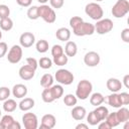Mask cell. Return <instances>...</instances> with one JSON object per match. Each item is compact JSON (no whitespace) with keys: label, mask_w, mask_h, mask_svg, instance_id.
I'll return each instance as SVG.
<instances>
[{"label":"cell","mask_w":129,"mask_h":129,"mask_svg":"<svg viewBox=\"0 0 129 129\" xmlns=\"http://www.w3.org/2000/svg\"><path fill=\"white\" fill-rule=\"evenodd\" d=\"M93 90V85L88 80H82L78 83L76 89V97L80 100H86L90 97Z\"/></svg>","instance_id":"cell-1"},{"label":"cell","mask_w":129,"mask_h":129,"mask_svg":"<svg viewBox=\"0 0 129 129\" xmlns=\"http://www.w3.org/2000/svg\"><path fill=\"white\" fill-rule=\"evenodd\" d=\"M85 12L90 18H92L93 20H96V21L100 20L104 14L101 5H99L97 2L88 3L85 7Z\"/></svg>","instance_id":"cell-2"},{"label":"cell","mask_w":129,"mask_h":129,"mask_svg":"<svg viewBox=\"0 0 129 129\" xmlns=\"http://www.w3.org/2000/svg\"><path fill=\"white\" fill-rule=\"evenodd\" d=\"M112 15L116 18H122L129 12L128 0H117L112 7Z\"/></svg>","instance_id":"cell-3"},{"label":"cell","mask_w":129,"mask_h":129,"mask_svg":"<svg viewBox=\"0 0 129 129\" xmlns=\"http://www.w3.org/2000/svg\"><path fill=\"white\" fill-rule=\"evenodd\" d=\"M38 16L41 17L46 23H53L56 19V15L53 8H50L48 5L45 4L38 6Z\"/></svg>","instance_id":"cell-4"},{"label":"cell","mask_w":129,"mask_h":129,"mask_svg":"<svg viewBox=\"0 0 129 129\" xmlns=\"http://www.w3.org/2000/svg\"><path fill=\"white\" fill-rule=\"evenodd\" d=\"M54 79L60 85L69 86L74 82L75 77H74L73 73H71L70 71L64 70V69H59L56 71V73L54 75Z\"/></svg>","instance_id":"cell-5"},{"label":"cell","mask_w":129,"mask_h":129,"mask_svg":"<svg viewBox=\"0 0 129 129\" xmlns=\"http://www.w3.org/2000/svg\"><path fill=\"white\" fill-rule=\"evenodd\" d=\"M73 32L77 36H86V35H92L95 32V25L90 22L83 21L80 23L77 27L73 28Z\"/></svg>","instance_id":"cell-6"},{"label":"cell","mask_w":129,"mask_h":129,"mask_svg":"<svg viewBox=\"0 0 129 129\" xmlns=\"http://www.w3.org/2000/svg\"><path fill=\"white\" fill-rule=\"evenodd\" d=\"M114 27L113 21L109 18H101L100 20H97V23L95 24V31L98 34H106L110 32Z\"/></svg>","instance_id":"cell-7"},{"label":"cell","mask_w":129,"mask_h":129,"mask_svg":"<svg viewBox=\"0 0 129 129\" xmlns=\"http://www.w3.org/2000/svg\"><path fill=\"white\" fill-rule=\"evenodd\" d=\"M22 58V46L14 44L8 51L7 59L11 63H18Z\"/></svg>","instance_id":"cell-8"},{"label":"cell","mask_w":129,"mask_h":129,"mask_svg":"<svg viewBox=\"0 0 129 129\" xmlns=\"http://www.w3.org/2000/svg\"><path fill=\"white\" fill-rule=\"evenodd\" d=\"M22 123L25 129H36L38 127L37 117L33 113H25L22 116Z\"/></svg>","instance_id":"cell-9"},{"label":"cell","mask_w":129,"mask_h":129,"mask_svg":"<svg viewBox=\"0 0 129 129\" xmlns=\"http://www.w3.org/2000/svg\"><path fill=\"white\" fill-rule=\"evenodd\" d=\"M100 60H101L100 55L96 51H89L84 56V62H85V64L88 66V67H91V68L97 67L100 63Z\"/></svg>","instance_id":"cell-10"},{"label":"cell","mask_w":129,"mask_h":129,"mask_svg":"<svg viewBox=\"0 0 129 129\" xmlns=\"http://www.w3.org/2000/svg\"><path fill=\"white\" fill-rule=\"evenodd\" d=\"M19 42H20V45L24 48H28L30 46H32L35 42V36L32 32H29V31H26V32H23L20 37H19Z\"/></svg>","instance_id":"cell-11"},{"label":"cell","mask_w":129,"mask_h":129,"mask_svg":"<svg viewBox=\"0 0 129 129\" xmlns=\"http://www.w3.org/2000/svg\"><path fill=\"white\" fill-rule=\"evenodd\" d=\"M35 69H33L32 67H30L29 64H24V66H22L20 69H19V72H18V74H19V77L22 79V80H24V81H29V80H31L33 77H34V75H35Z\"/></svg>","instance_id":"cell-12"},{"label":"cell","mask_w":129,"mask_h":129,"mask_svg":"<svg viewBox=\"0 0 129 129\" xmlns=\"http://www.w3.org/2000/svg\"><path fill=\"white\" fill-rule=\"evenodd\" d=\"M56 124V119L52 114H45L41 118V123H40V128L41 129H51L55 126Z\"/></svg>","instance_id":"cell-13"},{"label":"cell","mask_w":129,"mask_h":129,"mask_svg":"<svg viewBox=\"0 0 129 129\" xmlns=\"http://www.w3.org/2000/svg\"><path fill=\"white\" fill-rule=\"evenodd\" d=\"M106 86H107V89L110 92H112V93H118L122 89V87H123L121 81L116 79V78L108 79L107 82H106Z\"/></svg>","instance_id":"cell-14"},{"label":"cell","mask_w":129,"mask_h":129,"mask_svg":"<svg viewBox=\"0 0 129 129\" xmlns=\"http://www.w3.org/2000/svg\"><path fill=\"white\" fill-rule=\"evenodd\" d=\"M104 102H107L108 105H110L113 108H120V107L123 106L122 103H121V100H120V97H119L118 93H112L111 95L107 96L104 99Z\"/></svg>","instance_id":"cell-15"},{"label":"cell","mask_w":129,"mask_h":129,"mask_svg":"<svg viewBox=\"0 0 129 129\" xmlns=\"http://www.w3.org/2000/svg\"><path fill=\"white\" fill-rule=\"evenodd\" d=\"M12 94L18 99H22L27 95V87L23 84H16L12 88Z\"/></svg>","instance_id":"cell-16"},{"label":"cell","mask_w":129,"mask_h":129,"mask_svg":"<svg viewBox=\"0 0 129 129\" xmlns=\"http://www.w3.org/2000/svg\"><path fill=\"white\" fill-rule=\"evenodd\" d=\"M72 117L77 120V121H82L85 117H86V114H87V111L86 109L83 107V106H74L72 112Z\"/></svg>","instance_id":"cell-17"},{"label":"cell","mask_w":129,"mask_h":129,"mask_svg":"<svg viewBox=\"0 0 129 129\" xmlns=\"http://www.w3.org/2000/svg\"><path fill=\"white\" fill-rule=\"evenodd\" d=\"M63 52L70 57H73L77 54L78 52V46H77V43L74 42V41H67L66 45H64V49H63Z\"/></svg>","instance_id":"cell-18"},{"label":"cell","mask_w":129,"mask_h":129,"mask_svg":"<svg viewBox=\"0 0 129 129\" xmlns=\"http://www.w3.org/2000/svg\"><path fill=\"white\" fill-rule=\"evenodd\" d=\"M55 36L60 41H68L70 39V37H71V31L67 27H60V28H58L56 30Z\"/></svg>","instance_id":"cell-19"},{"label":"cell","mask_w":129,"mask_h":129,"mask_svg":"<svg viewBox=\"0 0 129 129\" xmlns=\"http://www.w3.org/2000/svg\"><path fill=\"white\" fill-rule=\"evenodd\" d=\"M34 100L32 98H24L20 101V103L18 104V107L21 111H29L30 109H32L34 107Z\"/></svg>","instance_id":"cell-20"},{"label":"cell","mask_w":129,"mask_h":129,"mask_svg":"<svg viewBox=\"0 0 129 129\" xmlns=\"http://www.w3.org/2000/svg\"><path fill=\"white\" fill-rule=\"evenodd\" d=\"M117 118L120 123H125L126 121H129V110L124 107H120L119 110L116 112Z\"/></svg>","instance_id":"cell-21"},{"label":"cell","mask_w":129,"mask_h":129,"mask_svg":"<svg viewBox=\"0 0 129 129\" xmlns=\"http://www.w3.org/2000/svg\"><path fill=\"white\" fill-rule=\"evenodd\" d=\"M17 106H18V104L15 102V100L8 98L3 103V110L5 112H7V113H11V112H13V111L16 110Z\"/></svg>","instance_id":"cell-22"},{"label":"cell","mask_w":129,"mask_h":129,"mask_svg":"<svg viewBox=\"0 0 129 129\" xmlns=\"http://www.w3.org/2000/svg\"><path fill=\"white\" fill-rule=\"evenodd\" d=\"M104 99H105V97L101 93H94L90 97V103H91V105L97 107L104 103Z\"/></svg>","instance_id":"cell-23"},{"label":"cell","mask_w":129,"mask_h":129,"mask_svg":"<svg viewBox=\"0 0 129 129\" xmlns=\"http://www.w3.org/2000/svg\"><path fill=\"white\" fill-rule=\"evenodd\" d=\"M53 77L50 74H44L40 79V85L42 88H50L53 85Z\"/></svg>","instance_id":"cell-24"},{"label":"cell","mask_w":129,"mask_h":129,"mask_svg":"<svg viewBox=\"0 0 129 129\" xmlns=\"http://www.w3.org/2000/svg\"><path fill=\"white\" fill-rule=\"evenodd\" d=\"M0 28L4 31H9L13 28V21L10 17L0 19Z\"/></svg>","instance_id":"cell-25"},{"label":"cell","mask_w":129,"mask_h":129,"mask_svg":"<svg viewBox=\"0 0 129 129\" xmlns=\"http://www.w3.org/2000/svg\"><path fill=\"white\" fill-rule=\"evenodd\" d=\"M49 89H50V92H51L54 100H57L60 97H62V95H63V88L60 85H52Z\"/></svg>","instance_id":"cell-26"},{"label":"cell","mask_w":129,"mask_h":129,"mask_svg":"<svg viewBox=\"0 0 129 129\" xmlns=\"http://www.w3.org/2000/svg\"><path fill=\"white\" fill-rule=\"evenodd\" d=\"M105 121L111 126V128L113 127H116L120 124L118 118H117V115H116V112H113V113H109L107 115V117L105 118Z\"/></svg>","instance_id":"cell-27"},{"label":"cell","mask_w":129,"mask_h":129,"mask_svg":"<svg viewBox=\"0 0 129 129\" xmlns=\"http://www.w3.org/2000/svg\"><path fill=\"white\" fill-rule=\"evenodd\" d=\"M35 47H36V50H37L38 52L44 53V52H46V51L48 50L49 44H48V42H47L45 39H40V40H38V41L36 42Z\"/></svg>","instance_id":"cell-28"},{"label":"cell","mask_w":129,"mask_h":129,"mask_svg":"<svg viewBox=\"0 0 129 129\" xmlns=\"http://www.w3.org/2000/svg\"><path fill=\"white\" fill-rule=\"evenodd\" d=\"M95 111V113H96V115L99 117V119L101 120V121H103V120H105V118L107 117V115L109 114V111H108V109L105 107V106H97V108L94 110Z\"/></svg>","instance_id":"cell-29"},{"label":"cell","mask_w":129,"mask_h":129,"mask_svg":"<svg viewBox=\"0 0 129 129\" xmlns=\"http://www.w3.org/2000/svg\"><path fill=\"white\" fill-rule=\"evenodd\" d=\"M77 102H78V98L73 95V94H68L63 97V103L66 106L68 107H74L77 105Z\"/></svg>","instance_id":"cell-30"},{"label":"cell","mask_w":129,"mask_h":129,"mask_svg":"<svg viewBox=\"0 0 129 129\" xmlns=\"http://www.w3.org/2000/svg\"><path fill=\"white\" fill-rule=\"evenodd\" d=\"M68 60H69V56L63 52L62 54L60 55H57V56H53V63L58 66V67H62L64 64L68 63Z\"/></svg>","instance_id":"cell-31"},{"label":"cell","mask_w":129,"mask_h":129,"mask_svg":"<svg viewBox=\"0 0 129 129\" xmlns=\"http://www.w3.org/2000/svg\"><path fill=\"white\" fill-rule=\"evenodd\" d=\"M41 98H42V101L45 103H51L54 101V98H53L49 88H44V90L41 93Z\"/></svg>","instance_id":"cell-32"},{"label":"cell","mask_w":129,"mask_h":129,"mask_svg":"<svg viewBox=\"0 0 129 129\" xmlns=\"http://www.w3.org/2000/svg\"><path fill=\"white\" fill-rule=\"evenodd\" d=\"M27 17L31 20H36L39 18L38 16V6H30L27 10Z\"/></svg>","instance_id":"cell-33"},{"label":"cell","mask_w":129,"mask_h":129,"mask_svg":"<svg viewBox=\"0 0 129 129\" xmlns=\"http://www.w3.org/2000/svg\"><path fill=\"white\" fill-rule=\"evenodd\" d=\"M38 66L43 69V70H47V69H50L51 66H52V60L47 57V56H43L41 57L39 60H38Z\"/></svg>","instance_id":"cell-34"},{"label":"cell","mask_w":129,"mask_h":129,"mask_svg":"<svg viewBox=\"0 0 129 129\" xmlns=\"http://www.w3.org/2000/svg\"><path fill=\"white\" fill-rule=\"evenodd\" d=\"M87 122H88L90 125L95 126V125L99 124V123L101 122V120H100L99 117L96 115L95 111H91V112L89 113V115L87 116Z\"/></svg>","instance_id":"cell-35"},{"label":"cell","mask_w":129,"mask_h":129,"mask_svg":"<svg viewBox=\"0 0 129 129\" xmlns=\"http://www.w3.org/2000/svg\"><path fill=\"white\" fill-rule=\"evenodd\" d=\"M14 121V118L11 116V115H4V116H2V118H1V124L3 125V127H4V129H9V127H10V125L12 124V122Z\"/></svg>","instance_id":"cell-36"},{"label":"cell","mask_w":129,"mask_h":129,"mask_svg":"<svg viewBox=\"0 0 129 129\" xmlns=\"http://www.w3.org/2000/svg\"><path fill=\"white\" fill-rule=\"evenodd\" d=\"M9 15H10L9 7L7 5H5V4H1L0 5V19L9 17Z\"/></svg>","instance_id":"cell-37"},{"label":"cell","mask_w":129,"mask_h":129,"mask_svg":"<svg viewBox=\"0 0 129 129\" xmlns=\"http://www.w3.org/2000/svg\"><path fill=\"white\" fill-rule=\"evenodd\" d=\"M10 90L7 87H0V101H5L10 96Z\"/></svg>","instance_id":"cell-38"},{"label":"cell","mask_w":129,"mask_h":129,"mask_svg":"<svg viewBox=\"0 0 129 129\" xmlns=\"http://www.w3.org/2000/svg\"><path fill=\"white\" fill-rule=\"evenodd\" d=\"M63 53V47L59 44H54L51 47V55L52 56H57Z\"/></svg>","instance_id":"cell-39"},{"label":"cell","mask_w":129,"mask_h":129,"mask_svg":"<svg viewBox=\"0 0 129 129\" xmlns=\"http://www.w3.org/2000/svg\"><path fill=\"white\" fill-rule=\"evenodd\" d=\"M84 20H83V18L82 17H80V16H73L71 19H70V26L72 27V28H75V27H77L80 23H82Z\"/></svg>","instance_id":"cell-40"},{"label":"cell","mask_w":129,"mask_h":129,"mask_svg":"<svg viewBox=\"0 0 129 129\" xmlns=\"http://www.w3.org/2000/svg\"><path fill=\"white\" fill-rule=\"evenodd\" d=\"M49 3H50V6L54 9H59L63 6V3L64 1L63 0H49Z\"/></svg>","instance_id":"cell-41"},{"label":"cell","mask_w":129,"mask_h":129,"mask_svg":"<svg viewBox=\"0 0 129 129\" xmlns=\"http://www.w3.org/2000/svg\"><path fill=\"white\" fill-rule=\"evenodd\" d=\"M119 97H120V100H121L122 105H128L129 104V94L128 93H126V92L120 93L119 94Z\"/></svg>","instance_id":"cell-42"},{"label":"cell","mask_w":129,"mask_h":129,"mask_svg":"<svg viewBox=\"0 0 129 129\" xmlns=\"http://www.w3.org/2000/svg\"><path fill=\"white\" fill-rule=\"evenodd\" d=\"M8 51V45L4 41H0V58L3 57Z\"/></svg>","instance_id":"cell-43"},{"label":"cell","mask_w":129,"mask_h":129,"mask_svg":"<svg viewBox=\"0 0 129 129\" xmlns=\"http://www.w3.org/2000/svg\"><path fill=\"white\" fill-rule=\"evenodd\" d=\"M121 38L124 42L128 43L129 42V28H125L121 32Z\"/></svg>","instance_id":"cell-44"},{"label":"cell","mask_w":129,"mask_h":129,"mask_svg":"<svg viewBox=\"0 0 129 129\" xmlns=\"http://www.w3.org/2000/svg\"><path fill=\"white\" fill-rule=\"evenodd\" d=\"M26 63L27 64H29L30 67H32L33 69H37V67H38V61L34 58V57H27L26 58Z\"/></svg>","instance_id":"cell-45"},{"label":"cell","mask_w":129,"mask_h":129,"mask_svg":"<svg viewBox=\"0 0 129 129\" xmlns=\"http://www.w3.org/2000/svg\"><path fill=\"white\" fill-rule=\"evenodd\" d=\"M17 4L22 6V7H29L31 5L32 0H16Z\"/></svg>","instance_id":"cell-46"},{"label":"cell","mask_w":129,"mask_h":129,"mask_svg":"<svg viewBox=\"0 0 129 129\" xmlns=\"http://www.w3.org/2000/svg\"><path fill=\"white\" fill-rule=\"evenodd\" d=\"M100 129H111V126L105 121V120H103L102 121V123H100L99 124V126H98Z\"/></svg>","instance_id":"cell-47"},{"label":"cell","mask_w":129,"mask_h":129,"mask_svg":"<svg viewBox=\"0 0 129 129\" xmlns=\"http://www.w3.org/2000/svg\"><path fill=\"white\" fill-rule=\"evenodd\" d=\"M125 86V88H129V75H125L124 78H123V84Z\"/></svg>","instance_id":"cell-48"},{"label":"cell","mask_w":129,"mask_h":129,"mask_svg":"<svg viewBox=\"0 0 129 129\" xmlns=\"http://www.w3.org/2000/svg\"><path fill=\"white\" fill-rule=\"evenodd\" d=\"M21 128V126H20V124L17 122V121H13L12 122V124L10 125V127H9V129H20Z\"/></svg>","instance_id":"cell-49"},{"label":"cell","mask_w":129,"mask_h":129,"mask_svg":"<svg viewBox=\"0 0 129 129\" xmlns=\"http://www.w3.org/2000/svg\"><path fill=\"white\" fill-rule=\"evenodd\" d=\"M76 129H88V125L87 124H83V123H80L76 126Z\"/></svg>","instance_id":"cell-50"},{"label":"cell","mask_w":129,"mask_h":129,"mask_svg":"<svg viewBox=\"0 0 129 129\" xmlns=\"http://www.w3.org/2000/svg\"><path fill=\"white\" fill-rule=\"evenodd\" d=\"M37 1H38L40 4H45V3H46L48 0H37Z\"/></svg>","instance_id":"cell-51"},{"label":"cell","mask_w":129,"mask_h":129,"mask_svg":"<svg viewBox=\"0 0 129 129\" xmlns=\"http://www.w3.org/2000/svg\"><path fill=\"white\" fill-rule=\"evenodd\" d=\"M0 129H4V127H3V125L1 124V122H0Z\"/></svg>","instance_id":"cell-52"},{"label":"cell","mask_w":129,"mask_h":129,"mask_svg":"<svg viewBox=\"0 0 129 129\" xmlns=\"http://www.w3.org/2000/svg\"><path fill=\"white\" fill-rule=\"evenodd\" d=\"M1 38H2V32H1V30H0V40H1Z\"/></svg>","instance_id":"cell-53"},{"label":"cell","mask_w":129,"mask_h":129,"mask_svg":"<svg viewBox=\"0 0 129 129\" xmlns=\"http://www.w3.org/2000/svg\"><path fill=\"white\" fill-rule=\"evenodd\" d=\"M95 1H97V2H99V1H103V0H95Z\"/></svg>","instance_id":"cell-54"},{"label":"cell","mask_w":129,"mask_h":129,"mask_svg":"<svg viewBox=\"0 0 129 129\" xmlns=\"http://www.w3.org/2000/svg\"><path fill=\"white\" fill-rule=\"evenodd\" d=\"M0 117H1V110H0Z\"/></svg>","instance_id":"cell-55"}]
</instances>
